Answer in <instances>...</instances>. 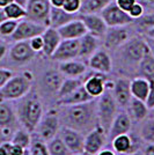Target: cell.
I'll use <instances>...</instances> for the list:
<instances>
[{
	"instance_id": "obj_55",
	"label": "cell",
	"mask_w": 154,
	"mask_h": 155,
	"mask_svg": "<svg viewBox=\"0 0 154 155\" xmlns=\"http://www.w3.org/2000/svg\"><path fill=\"white\" fill-rule=\"evenodd\" d=\"M5 20H7L6 13H5V9H4L2 7H0V23H1V22H4Z\"/></svg>"
},
{
	"instance_id": "obj_41",
	"label": "cell",
	"mask_w": 154,
	"mask_h": 155,
	"mask_svg": "<svg viewBox=\"0 0 154 155\" xmlns=\"http://www.w3.org/2000/svg\"><path fill=\"white\" fill-rule=\"evenodd\" d=\"M82 0H64L62 8L71 14H79Z\"/></svg>"
},
{
	"instance_id": "obj_36",
	"label": "cell",
	"mask_w": 154,
	"mask_h": 155,
	"mask_svg": "<svg viewBox=\"0 0 154 155\" xmlns=\"http://www.w3.org/2000/svg\"><path fill=\"white\" fill-rule=\"evenodd\" d=\"M48 145V149H49V154L50 155H71L72 153L70 149L66 147L64 141L59 138V137H55L53 139L46 141Z\"/></svg>"
},
{
	"instance_id": "obj_48",
	"label": "cell",
	"mask_w": 154,
	"mask_h": 155,
	"mask_svg": "<svg viewBox=\"0 0 154 155\" xmlns=\"http://www.w3.org/2000/svg\"><path fill=\"white\" fill-rule=\"evenodd\" d=\"M11 141H4L0 143V155H8L9 148H11Z\"/></svg>"
},
{
	"instance_id": "obj_8",
	"label": "cell",
	"mask_w": 154,
	"mask_h": 155,
	"mask_svg": "<svg viewBox=\"0 0 154 155\" xmlns=\"http://www.w3.org/2000/svg\"><path fill=\"white\" fill-rule=\"evenodd\" d=\"M100 15L102 16V19L104 20L108 27H122L133 23V19L129 15L128 12L121 9L116 5L115 0L110 2L100 13Z\"/></svg>"
},
{
	"instance_id": "obj_4",
	"label": "cell",
	"mask_w": 154,
	"mask_h": 155,
	"mask_svg": "<svg viewBox=\"0 0 154 155\" xmlns=\"http://www.w3.org/2000/svg\"><path fill=\"white\" fill-rule=\"evenodd\" d=\"M32 74L30 72H23L21 74H16L11 78L6 84L0 89V98L7 101H18L23 96H26L32 91Z\"/></svg>"
},
{
	"instance_id": "obj_61",
	"label": "cell",
	"mask_w": 154,
	"mask_h": 155,
	"mask_svg": "<svg viewBox=\"0 0 154 155\" xmlns=\"http://www.w3.org/2000/svg\"><path fill=\"white\" fill-rule=\"evenodd\" d=\"M148 117H152V118H154V108L149 110V112H148Z\"/></svg>"
},
{
	"instance_id": "obj_49",
	"label": "cell",
	"mask_w": 154,
	"mask_h": 155,
	"mask_svg": "<svg viewBox=\"0 0 154 155\" xmlns=\"http://www.w3.org/2000/svg\"><path fill=\"white\" fill-rule=\"evenodd\" d=\"M7 51H8L7 44L4 42V41H1V39H0V60L4 58L5 56H6Z\"/></svg>"
},
{
	"instance_id": "obj_5",
	"label": "cell",
	"mask_w": 154,
	"mask_h": 155,
	"mask_svg": "<svg viewBox=\"0 0 154 155\" xmlns=\"http://www.w3.org/2000/svg\"><path fill=\"white\" fill-rule=\"evenodd\" d=\"M117 110L118 104L112 95V91L105 89L102 95L96 98V112L99 125H101L107 131V133L114 118L117 115Z\"/></svg>"
},
{
	"instance_id": "obj_31",
	"label": "cell",
	"mask_w": 154,
	"mask_h": 155,
	"mask_svg": "<svg viewBox=\"0 0 154 155\" xmlns=\"http://www.w3.org/2000/svg\"><path fill=\"white\" fill-rule=\"evenodd\" d=\"M137 73L138 77L145 78L148 81H154V56L151 53V51H148L142 57L138 65Z\"/></svg>"
},
{
	"instance_id": "obj_51",
	"label": "cell",
	"mask_w": 154,
	"mask_h": 155,
	"mask_svg": "<svg viewBox=\"0 0 154 155\" xmlns=\"http://www.w3.org/2000/svg\"><path fill=\"white\" fill-rule=\"evenodd\" d=\"M95 155H117L116 154L115 150H112V149H109V148H102L100 152H97Z\"/></svg>"
},
{
	"instance_id": "obj_28",
	"label": "cell",
	"mask_w": 154,
	"mask_h": 155,
	"mask_svg": "<svg viewBox=\"0 0 154 155\" xmlns=\"http://www.w3.org/2000/svg\"><path fill=\"white\" fill-rule=\"evenodd\" d=\"M78 14H71L63 9L62 7H52L50 11V27L52 28H59L69 23L72 20L77 19Z\"/></svg>"
},
{
	"instance_id": "obj_3",
	"label": "cell",
	"mask_w": 154,
	"mask_h": 155,
	"mask_svg": "<svg viewBox=\"0 0 154 155\" xmlns=\"http://www.w3.org/2000/svg\"><path fill=\"white\" fill-rule=\"evenodd\" d=\"M149 51L146 38L135 36L130 38L117 49L118 58L122 67L126 70H137L142 57Z\"/></svg>"
},
{
	"instance_id": "obj_50",
	"label": "cell",
	"mask_w": 154,
	"mask_h": 155,
	"mask_svg": "<svg viewBox=\"0 0 154 155\" xmlns=\"http://www.w3.org/2000/svg\"><path fill=\"white\" fill-rule=\"evenodd\" d=\"M144 155H154V142L153 143H147L142 150Z\"/></svg>"
},
{
	"instance_id": "obj_12",
	"label": "cell",
	"mask_w": 154,
	"mask_h": 155,
	"mask_svg": "<svg viewBox=\"0 0 154 155\" xmlns=\"http://www.w3.org/2000/svg\"><path fill=\"white\" fill-rule=\"evenodd\" d=\"M46 27L35 23L28 19H22L19 21L18 27L15 29L14 34L11 36V39L13 42H19V41H29L35 36L42 35Z\"/></svg>"
},
{
	"instance_id": "obj_34",
	"label": "cell",
	"mask_w": 154,
	"mask_h": 155,
	"mask_svg": "<svg viewBox=\"0 0 154 155\" xmlns=\"http://www.w3.org/2000/svg\"><path fill=\"white\" fill-rule=\"evenodd\" d=\"M11 142L14 145H18L20 147L25 149H28L30 146V142H32V132H29L25 127H18V129L14 131Z\"/></svg>"
},
{
	"instance_id": "obj_21",
	"label": "cell",
	"mask_w": 154,
	"mask_h": 155,
	"mask_svg": "<svg viewBox=\"0 0 154 155\" xmlns=\"http://www.w3.org/2000/svg\"><path fill=\"white\" fill-rule=\"evenodd\" d=\"M19 120L16 116L15 108L11 104V101L0 98V129L16 130L19 126Z\"/></svg>"
},
{
	"instance_id": "obj_57",
	"label": "cell",
	"mask_w": 154,
	"mask_h": 155,
	"mask_svg": "<svg viewBox=\"0 0 154 155\" xmlns=\"http://www.w3.org/2000/svg\"><path fill=\"white\" fill-rule=\"evenodd\" d=\"M145 35H146V37H148V38L154 39V27L152 28V29H149V30H148V31L146 32Z\"/></svg>"
},
{
	"instance_id": "obj_40",
	"label": "cell",
	"mask_w": 154,
	"mask_h": 155,
	"mask_svg": "<svg viewBox=\"0 0 154 155\" xmlns=\"http://www.w3.org/2000/svg\"><path fill=\"white\" fill-rule=\"evenodd\" d=\"M18 23H19V21L11 19H7L4 22H1L0 23V36L1 37H11L15 31Z\"/></svg>"
},
{
	"instance_id": "obj_37",
	"label": "cell",
	"mask_w": 154,
	"mask_h": 155,
	"mask_svg": "<svg viewBox=\"0 0 154 155\" xmlns=\"http://www.w3.org/2000/svg\"><path fill=\"white\" fill-rule=\"evenodd\" d=\"M5 13H6L7 19L11 20H16L20 21L22 19H26V7L21 6L20 4L13 1L12 4H9L8 6H6L5 8Z\"/></svg>"
},
{
	"instance_id": "obj_44",
	"label": "cell",
	"mask_w": 154,
	"mask_h": 155,
	"mask_svg": "<svg viewBox=\"0 0 154 155\" xmlns=\"http://www.w3.org/2000/svg\"><path fill=\"white\" fill-rule=\"evenodd\" d=\"M13 77V72L8 68H1L0 67V89L6 84V82Z\"/></svg>"
},
{
	"instance_id": "obj_16",
	"label": "cell",
	"mask_w": 154,
	"mask_h": 155,
	"mask_svg": "<svg viewBox=\"0 0 154 155\" xmlns=\"http://www.w3.org/2000/svg\"><path fill=\"white\" fill-rule=\"evenodd\" d=\"M88 66L92 71L105 75L109 74L112 71V60L109 52L103 49H99L88 58Z\"/></svg>"
},
{
	"instance_id": "obj_11",
	"label": "cell",
	"mask_w": 154,
	"mask_h": 155,
	"mask_svg": "<svg viewBox=\"0 0 154 155\" xmlns=\"http://www.w3.org/2000/svg\"><path fill=\"white\" fill-rule=\"evenodd\" d=\"M35 56H36V52L32 49L29 41L14 42V44L8 50L9 60L15 65L28 64L35 58Z\"/></svg>"
},
{
	"instance_id": "obj_18",
	"label": "cell",
	"mask_w": 154,
	"mask_h": 155,
	"mask_svg": "<svg viewBox=\"0 0 154 155\" xmlns=\"http://www.w3.org/2000/svg\"><path fill=\"white\" fill-rule=\"evenodd\" d=\"M112 95L115 97L118 107L121 108H128L129 103L132 100L131 89H130V80L128 78H119L114 81V88H112Z\"/></svg>"
},
{
	"instance_id": "obj_22",
	"label": "cell",
	"mask_w": 154,
	"mask_h": 155,
	"mask_svg": "<svg viewBox=\"0 0 154 155\" xmlns=\"http://www.w3.org/2000/svg\"><path fill=\"white\" fill-rule=\"evenodd\" d=\"M57 30L62 39H79L87 32L84 22L79 19V16L64 26L57 28Z\"/></svg>"
},
{
	"instance_id": "obj_30",
	"label": "cell",
	"mask_w": 154,
	"mask_h": 155,
	"mask_svg": "<svg viewBox=\"0 0 154 155\" xmlns=\"http://www.w3.org/2000/svg\"><path fill=\"white\" fill-rule=\"evenodd\" d=\"M148 112H149V109L147 108V105L144 101L132 97L131 102L128 105V114L130 115L132 120L142 122L145 118L148 117Z\"/></svg>"
},
{
	"instance_id": "obj_42",
	"label": "cell",
	"mask_w": 154,
	"mask_h": 155,
	"mask_svg": "<svg viewBox=\"0 0 154 155\" xmlns=\"http://www.w3.org/2000/svg\"><path fill=\"white\" fill-rule=\"evenodd\" d=\"M129 15L133 19V21H135L136 19H138V18H140L142 14L145 13V7L141 5L140 2H136L133 6L130 8V11L128 12Z\"/></svg>"
},
{
	"instance_id": "obj_7",
	"label": "cell",
	"mask_w": 154,
	"mask_h": 155,
	"mask_svg": "<svg viewBox=\"0 0 154 155\" xmlns=\"http://www.w3.org/2000/svg\"><path fill=\"white\" fill-rule=\"evenodd\" d=\"M51 5L49 0H28L26 5V19L44 27H50Z\"/></svg>"
},
{
	"instance_id": "obj_13",
	"label": "cell",
	"mask_w": 154,
	"mask_h": 155,
	"mask_svg": "<svg viewBox=\"0 0 154 155\" xmlns=\"http://www.w3.org/2000/svg\"><path fill=\"white\" fill-rule=\"evenodd\" d=\"M58 137L64 141L66 147L70 149L72 154L84 152V142H85V136L82 132L78 131V130L71 129L69 126L62 125V127L59 130Z\"/></svg>"
},
{
	"instance_id": "obj_9",
	"label": "cell",
	"mask_w": 154,
	"mask_h": 155,
	"mask_svg": "<svg viewBox=\"0 0 154 155\" xmlns=\"http://www.w3.org/2000/svg\"><path fill=\"white\" fill-rule=\"evenodd\" d=\"M108 139V133L101 125L97 124L95 127L88 131L85 136L84 150L89 153L90 155H95L97 152L105 146V142Z\"/></svg>"
},
{
	"instance_id": "obj_15",
	"label": "cell",
	"mask_w": 154,
	"mask_h": 155,
	"mask_svg": "<svg viewBox=\"0 0 154 155\" xmlns=\"http://www.w3.org/2000/svg\"><path fill=\"white\" fill-rule=\"evenodd\" d=\"M79 57V39H62L56 51L50 58L55 61L62 63L66 60L77 59Z\"/></svg>"
},
{
	"instance_id": "obj_10",
	"label": "cell",
	"mask_w": 154,
	"mask_h": 155,
	"mask_svg": "<svg viewBox=\"0 0 154 155\" xmlns=\"http://www.w3.org/2000/svg\"><path fill=\"white\" fill-rule=\"evenodd\" d=\"M128 26L122 27H108L107 31L103 36V46L107 50L115 51L128 41L130 36V31L126 28Z\"/></svg>"
},
{
	"instance_id": "obj_62",
	"label": "cell",
	"mask_w": 154,
	"mask_h": 155,
	"mask_svg": "<svg viewBox=\"0 0 154 155\" xmlns=\"http://www.w3.org/2000/svg\"><path fill=\"white\" fill-rule=\"evenodd\" d=\"M4 141H7V140L5 139V138H4L2 133H1V131H0V143H1V142H4Z\"/></svg>"
},
{
	"instance_id": "obj_39",
	"label": "cell",
	"mask_w": 154,
	"mask_h": 155,
	"mask_svg": "<svg viewBox=\"0 0 154 155\" xmlns=\"http://www.w3.org/2000/svg\"><path fill=\"white\" fill-rule=\"evenodd\" d=\"M133 23L137 25L139 30H141V31H144L146 34L149 29H152L154 27V13H144L140 18L136 19L133 21Z\"/></svg>"
},
{
	"instance_id": "obj_20",
	"label": "cell",
	"mask_w": 154,
	"mask_h": 155,
	"mask_svg": "<svg viewBox=\"0 0 154 155\" xmlns=\"http://www.w3.org/2000/svg\"><path fill=\"white\" fill-rule=\"evenodd\" d=\"M107 80L108 79L105 78V74L93 71L90 75L85 78L84 87L93 98H99L105 91Z\"/></svg>"
},
{
	"instance_id": "obj_43",
	"label": "cell",
	"mask_w": 154,
	"mask_h": 155,
	"mask_svg": "<svg viewBox=\"0 0 154 155\" xmlns=\"http://www.w3.org/2000/svg\"><path fill=\"white\" fill-rule=\"evenodd\" d=\"M29 44L32 46V49L36 52H42L43 50V38H42V35L38 36H35L32 39H29Z\"/></svg>"
},
{
	"instance_id": "obj_35",
	"label": "cell",
	"mask_w": 154,
	"mask_h": 155,
	"mask_svg": "<svg viewBox=\"0 0 154 155\" xmlns=\"http://www.w3.org/2000/svg\"><path fill=\"white\" fill-rule=\"evenodd\" d=\"M139 137L142 141L147 143L154 142V118L147 117L142 120V124L139 131Z\"/></svg>"
},
{
	"instance_id": "obj_52",
	"label": "cell",
	"mask_w": 154,
	"mask_h": 155,
	"mask_svg": "<svg viewBox=\"0 0 154 155\" xmlns=\"http://www.w3.org/2000/svg\"><path fill=\"white\" fill-rule=\"evenodd\" d=\"M138 2H140L144 7H152L154 6V0H137Z\"/></svg>"
},
{
	"instance_id": "obj_38",
	"label": "cell",
	"mask_w": 154,
	"mask_h": 155,
	"mask_svg": "<svg viewBox=\"0 0 154 155\" xmlns=\"http://www.w3.org/2000/svg\"><path fill=\"white\" fill-rule=\"evenodd\" d=\"M29 153L30 155H50L46 141L39 139L37 136H32V142L29 146Z\"/></svg>"
},
{
	"instance_id": "obj_1",
	"label": "cell",
	"mask_w": 154,
	"mask_h": 155,
	"mask_svg": "<svg viewBox=\"0 0 154 155\" xmlns=\"http://www.w3.org/2000/svg\"><path fill=\"white\" fill-rule=\"evenodd\" d=\"M62 108L63 109L59 114V118L62 125L64 126H69L84 133L90 131L99 124L96 100L75 105H65Z\"/></svg>"
},
{
	"instance_id": "obj_23",
	"label": "cell",
	"mask_w": 154,
	"mask_h": 155,
	"mask_svg": "<svg viewBox=\"0 0 154 155\" xmlns=\"http://www.w3.org/2000/svg\"><path fill=\"white\" fill-rule=\"evenodd\" d=\"M101 38L92 35L89 32H86L82 37L79 38V57L78 58L87 59L96 52L101 45Z\"/></svg>"
},
{
	"instance_id": "obj_60",
	"label": "cell",
	"mask_w": 154,
	"mask_h": 155,
	"mask_svg": "<svg viewBox=\"0 0 154 155\" xmlns=\"http://www.w3.org/2000/svg\"><path fill=\"white\" fill-rule=\"evenodd\" d=\"M71 155H90V154L84 150V152H80V153H75V154H71Z\"/></svg>"
},
{
	"instance_id": "obj_59",
	"label": "cell",
	"mask_w": 154,
	"mask_h": 155,
	"mask_svg": "<svg viewBox=\"0 0 154 155\" xmlns=\"http://www.w3.org/2000/svg\"><path fill=\"white\" fill-rule=\"evenodd\" d=\"M126 155H144V153H142V150H136V152H133V153H130V154H126Z\"/></svg>"
},
{
	"instance_id": "obj_47",
	"label": "cell",
	"mask_w": 154,
	"mask_h": 155,
	"mask_svg": "<svg viewBox=\"0 0 154 155\" xmlns=\"http://www.w3.org/2000/svg\"><path fill=\"white\" fill-rule=\"evenodd\" d=\"M25 152H26V149L25 148L20 147V146H18V145L12 143V145H11V148H9V153H8V155H23Z\"/></svg>"
},
{
	"instance_id": "obj_24",
	"label": "cell",
	"mask_w": 154,
	"mask_h": 155,
	"mask_svg": "<svg viewBox=\"0 0 154 155\" xmlns=\"http://www.w3.org/2000/svg\"><path fill=\"white\" fill-rule=\"evenodd\" d=\"M43 38V50L42 52L44 53L46 57H51L52 53L56 51L59 43L62 42V37L56 28L52 27H46L44 31L42 34Z\"/></svg>"
},
{
	"instance_id": "obj_56",
	"label": "cell",
	"mask_w": 154,
	"mask_h": 155,
	"mask_svg": "<svg viewBox=\"0 0 154 155\" xmlns=\"http://www.w3.org/2000/svg\"><path fill=\"white\" fill-rule=\"evenodd\" d=\"M14 0H0V7L5 8L6 6H8L9 4H12Z\"/></svg>"
},
{
	"instance_id": "obj_32",
	"label": "cell",
	"mask_w": 154,
	"mask_h": 155,
	"mask_svg": "<svg viewBox=\"0 0 154 155\" xmlns=\"http://www.w3.org/2000/svg\"><path fill=\"white\" fill-rule=\"evenodd\" d=\"M114 0H82L79 14H100Z\"/></svg>"
},
{
	"instance_id": "obj_54",
	"label": "cell",
	"mask_w": 154,
	"mask_h": 155,
	"mask_svg": "<svg viewBox=\"0 0 154 155\" xmlns=\"http://www.w3.org/2000/svg\"><path fill=\"white\" fill-rule=\"evenodd\" d=\"M52 7H62L64 4V0H49Z\"/></svg>"
},
{
	"instance_id": "obj_27",
	"label": "cell",
	"mask_w": 154,
	"mask_h": 155,
	"mask_svg": "<svg viewBox=\"0 0 154 155\" xmlns=\"http://www.w3.org/2000/svg\"><path fill=\"white\" fill-rule=\"evenodd\" d=\"M64 79L65 77L59 72V70L58 71L57 70H49L44 73L42 81H43V86H44L45 91L57 95Z\"/></svg>"
},
{
	"instance_id": "obj_46",
	"label": "cell",
	"mask_w": 154,
	"mask_h": 155,
	"mask_svg": "<svg viewBox=\"0 0 154 155\" xmlns=\"http://www.w3.org/2000/svg\"><path fill=\"white\" fill-rule=\"evenodd\" d=\"M115 2L121 9L125 11V12H129L130 8L137 2V0H115Z\"/></svg>"
},
{
	"instance_id": "obj_26",
	"label": "cell",
	"mask_w": 154,
	"mask_h": 155,
	"mask_svg": "<svg viewBox=\"0 0 154 155\" xmlns=\"http://www.w3.org/2000/svg\"><path fill=\"white\" fill-rule=\"evenodd\" d=\"M92 100H96L93 98L89 94L87 93V91L85 89L84 84L81 87H79L77 91H74L73 93H71L70 95L63 97V98H58V105H75V104H81L89 102Z\"/></svg>"
},
{
	"instance_id": "obj_29",
	"label": "cell",
	"mask_w": 154,
	"mask_h": 155,
	"mask_svg": "<svg viewBox=\"0 0 154 155\" xmlns=\"http://www.w3.org/2000/svg\"><path fill=\"white\" fill-rule=\"evenodd\" d=\"M130 89L133 98L145 102L149 91V81L142 77H136L130 80Z\"/></svg>"
},
{
	"instance_id": "obj_25",
	"label": "cell",
	"mask_w": 154,
	"mask_h": 155,
	"mask_svg": "<svg viewBox=\"0 0 154 155\" xmlns=\"http://www.w3.org/2000/svg\"><path fill=\"white\" fill-rule=\"evenodd\" d=\"M58 70L66 78H80L86 74L87 66L85 65L84 61L72 59V60H66V61L59 63Z\"/></svg>"
},
{
	"instance_id": "obj_2",
	"label": "cell",
	"mask_w": 154,
	"mask_h": 155,
	"mask_svg": "<svg viewBox=\"0 0 154 155\" xmlns=\"http://www.w3.org/2000/svg\"><path fill=\"white\" fill-rule=\"evenodd\" d=\"M15 111L19 124L29 132H34L41 118L43 116V104L37 93L30 91L26 96L18 100Z\"/></svg>"
},
{
	"instance_id": "obj_6",
	"label": "cell",
	"mask_w": 154,
	"mask_h": 155,
	"mask_svg": "<svg viewBox=\"0 0 154 155\" xmlns=\"http://www.w3.org/2000/svg\"><path fill=\"white\" fill-rule=\"evenodd\" d=\"M60 127H62V123L59 118V112L56 110H50L46 114H43L41 120L32 133H35V136H37L39 139L49 141L58 136Z\"/></svg>"
},
{
	"instance_id": "obj_53",
	"label": "cell",
	"mask_w": 154,
	"mask_h": 155,
	"mask_svg": "<svg viewBox=\"0 0 154 155\" xmlns=\"http://www.w3.org/2000/svg\"><path fill=\"white\" fill-rule=\"evenodd\" d=\"M145 38H146V42H147V45H148L149 51H151V53L154 56V39L148 38V37H145Z\"/></svg>"
},
{
	"instance_id": "obj_63",
	"label": "cell",
	"mask_w": 154,
	"mask_h": 155,
	"mask_svg": "<svg viewBox=\"0 0 154 155\" xmlns=\"http://www.w3.org/2000/svg\"><path fill=\"white\" fill-rule=\"evenodd\" d=\"M23 155H30V153H29V149H26V152L23 153Z\"/></svg>"
},
{
	"instance_id": "obj_19",
	"label": "cell",
	"mask_w": 154,
	"mask_h": 155,
	"mask_svg": "<svg viewBox=\"0 0 154 155\" xmlns=\"http://www.w3.org/2000/svg\"><path fill=\"white\" fill-rule=\"evenodd\" d=\"M131 129H132V119L128 114V111L117 112L108 131V139L111 140L119 134L129 133Z\"/></svg>"
},
{
	"instance_id": "obj_45",
	"label": "cell",
	"mask_w": 154,
	"mask_h": 155,
	"mask_svg": "<svg viewBox=\"0 0 154 155\" xmlns=\"http://www.w3.org/2000/svg\"><path fill=\"white\" fill-rule=\"evenodd\" d=\"M145 103L149 110L154 108V81H149V91L145 100Z\"/></svg>"
},
{
	"instance_id": "obj_14",
	"label": "cell",
	"mask_w": 154,
	"mask_h": 155,
	"mask_svg": "<svg viewBox=\"0 0 154 155\" xmlns=\"http://www.w3.org/2000/svg\"><path fill=\"white\" fill-rule=\"evenodd\" d=\"M140 145V139L130 134V132L124 133V134H119V136L115 137L114 139H111L112 149L119 155H126L130 153H133L136 150H139Z\"/></svg>"
},
{
	"instance_id": "obj_17",
	"label": "cell",
	"mask_w": 154,
	"mask_h": 155,
	"mask_svg": "<svg viewBox=\"0 0 154 155\" xmlns=\"http://www.w3.org/2000/svg\"><path fill=\"white\" fill-rule=\"evenodd\" d=\"M78 16L84 22L87 32L96 36L99 38H102L104 36L108 26L100 14H78Z\"/></svg>"
},
{
	"instance_id": "obj_33",
	"label": "cell",
	"mask_w": 154,
	"mask_h": 155,
	"mask_svg": "<svg viewBox=\"0 0 154 155\" xmlns=\"http://www.w3.org/2000/svg\"><path fill=\"white\" fill-rule=\"evenodd\" d=\"M85 78H65L63 84L60 86L59 91L57 93L58 98H63V97L70 95L71 93H73L74 91H77L79 87H81L84 84Z\"/></svg>"
},
{
	"instance_id": "obj_58",
	"label": "cell",
	"mask_w": 154,
	"mask_h": 155,
	"mask_svg": "<svg viewBox=\"0 0 154 155\" xmlns=\"http://www.w3.org/2000/svg\"><path fill=\"white\" fill-rule=\"evenodd\" d=\"M15 2H18V4H20L21 6H23V7H26V5H27V1L28 0H14Z\"/></svg>"
}]
</instances>
